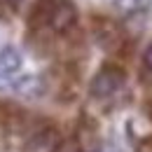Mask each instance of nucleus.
Listing matches in <instances>:
<instances>
[{"label": "nucleus", "mask_w": 152, "mask_h": 152, "mask_svg": "<svg viewBox=\"0 0 152 152\" xmlns=\"http://www.w3.org/2000/svg\"><path fill=\"white\" fill-rule=\"evenodd\" d=\"M91 35L94 42L103 49V52H119L126 45V33L117 21L108 19V17H94L91 19Z\"/></svg>", "instance_id": "nucleus-2"}, {"label": "nucleus", "mask_w": 152, "mask_h": 152, "mask_svg": "<svg viewBox=\"0 0 152 152\" xmlns=\"http://www.w3.org/2000/svg\"><path fill=\"white\" fill-rule=\"evenodd\" d=\"M23 66V56L14 45H5L0 49V77H12L17 75Z\"/></svg>", "instance_id": "nucleus-7"}, {"label": "nucleus", "mask_w": 152, "mask_h": 152, "mask_svg": "<svg viewBox=\"0 0 152 152\" xmlns=\"http://www.w3.org/2000/svg\"><path fill=\"white\" fill-rule=\"evenodd\" d=\"M84 152H89V150H84Z\"/></svg>", "instance_id": "nucleus-11"}, {"label": "nucleus", "mask_w": 152, "mask_h": 152, "mask_svg": "<svg viewBox=\"0 0 152 152\" xmlns=\"http://www.w3.org/2000/svg\"><path fill=\"white\" fill-rule=\"evenodd\" d=\"M77 7L73 0H54V12L49 21V33L56 35H68L77 28Z\"/></svg>", "instance_id": "nucleus-3"}, {"label": "nucleus", "mask_w": 152, "mask_h": 152, "mask_svg": "<svg viewBox=\"0 0 152 152\" xmlns=\"http://www.w3.org/2000/svg\"><path fill=\"white\" fill-rule=\"evenodd\" d=\"M12 91L23 98H40L47 91V84L40 75H21L12 82Z\"/></svg>", "instance_id": "nucleus-6"}, {"label": "nucleus", "mask_w": 152, "mask_h": 152, "mask_svg": "<svg viewBox=\"0 0 152 152\" xmlns=\"http://www.w3.org/2000/svg\"><path fill=\"white\" fill-rule=\"evenodd\" d=\"M7 2H10V7H12L14 12H19V10H21V5H23V0H7Z\"/></svg>", "instance_id": "nucleus-10"}, {"label": "nucleus", "mask_w": 152, "mask_h": 152, "mask_svg": "<svg viewBox=\"0 0 152 152\" xmlns=\"http://www.w3.org/2000/svg\"><path fill=\"white\" fill-rule=\"evenodd\" d=\"M140 80L152 87V40L148 42L145 52H143V58H140Z\"/></svg>", "instance_id": "nucleus-9"}, {"label": "nucleus", "mask_w": 152, "mask_h": 152, "mask_svg": "<svg viewBox=\"0 0 152 152\" xmlns=\"http://www.w3.org/2000/svg\"><path fill=\"white\" fill-rule=\"evenodd\" d=\"M152 0H115V10L124 17H138L150 10Z\"/></svg>", "instance_id": "nucleus-8"}, {"label": "nucleus", "mask_w": 152, "mask_h": 152, "mask_svg": "<svg viewBox=\"0 0 152 152\" xmlns=\"http://www.w3.org/2000/svg\"><path fill=\"white\" fill-rule=\"evenodd\" d=\"M63 148V136L54 124H45L31 133L26 152H61Z\"/></svg>", "instance_id": "nucleus-4"}, {"label": "nucleus", "mask_w": 152, "mask_h": 152, "mask_svg": "<svg viewBox=\"0 0 152 152\" xmlns=\"http://www.w3.org/2000/svg\"><path fill=\"white\" fill-rule=\"evenodd\" d=\"M126 84V70L119 63H103L89 82V96L94 101H108L117 96Z\"/></svg>", "instance_id": "nucleus-1"}, {"label": "nucleus", "mask_w": 152, "mask_h": 152, "mask_svg": "<svg viewBox=\"0 0 152 152\" xmlns=\"http://www.w3.org/2000/svg\"><path fill=\"white\" fill-rule=\"evenodd\" d=\"M52 12H54V0H35L26 14V23L28 31L33 33H45L49 31V21H52Z\"/></svg>", "instance_id": "nucleus-5"}]
</instances>
